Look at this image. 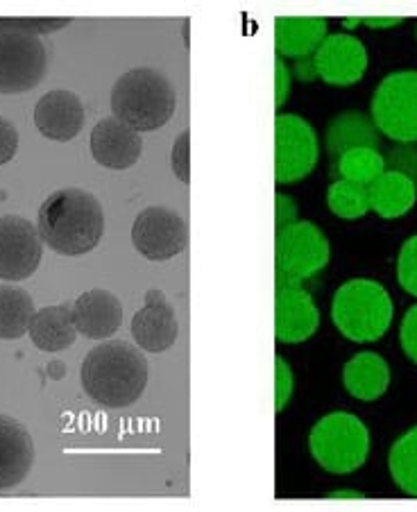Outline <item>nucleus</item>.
<instances>
[{
    "mask_svg": "<svg viewBox=\"0 0 417 512\" xmlns=\"http://www.w3.org/2000/svg\"><path fill=\"white\" fill-rule=\"evenodd\" d=\"M397 279L406 293L417 297V236L408 238L397 259Z\"/></svg>",
    "mask_w": 417,
    "mask_h": 512,
    "instance_id": "nucleus-29",
    "label": "nucleus"
},
{
    "mask_svg": "<svg viewBox=\"0 0 417 512\" xmlns=\"http://www.w3.org/2000/svg\"><path fill=\"white\" fill-rule=\"evenodd\" d=\"M293 395V372L282 356L275 358V411L282 413Z\"/></svg>",
    "mask_w": 417,
    "mask_h": 512,
    "instance_id": "nucleus-31",
    "label": "nucleus"
},
{
    "mask_svg": "<svg viewBox=\"0 0 417 512\" xmlns=\"http://www.w3.org/2000/svg\"><path fill=\"white\" fill-rule=\"evenodd\" d=\"M71 19H0V96H21L46 78L48 50L39 37Z\"/></svg>",
    "mask_w": 417,
    "mask_h": 512,
    "instance_id": "nucleus-3",
    "label": "nucleus"
},
{
    "mask_svg": "<svg viewBox=\"0 0 417 512\" xmlns=\"http://www.w3.org/2000/svg\"><path fill=\"white\" fill-rule=\"evenodd\" d=\"M293 73L295 78L300 82H313L318 80V66H316V59L311 57H300L295 59V66H293Z\"/></svg>",
    "mask_w": 417,
    "mask_h": 512,
    "instance_id": "nucleus-36",
    "label": "nucleus"
},
{
    "mask_svg": "<svg viewBox=\"0 0 417 512\" xmlns=\"http://www.w3.org/2000/svg\"><path fill=\"white\" fill-rule=\"evenodd\" d=\"M327 39V19L322 16H279L275 21L277 57H311Z\"/></svg>",
    "mask_w": 417,
    "mask_h": 512,
    "instance_id": "nucleus-19",
    "label": "nucleus"
},
{
    "mask_svg": "<svg viewBox=\"0 0 417 512\" xmlns=\"http://www.w3.org/2000/svg\"><path fill=\"white\" fill-rule=\"evenodd\" d=\"M34 125L50 141H71L82 132L84 105L71 91H50L34 107Z\"/></svg>",
    "mask_w": 417,
    "mask_h": 512,
    "instance_id": "nucleus-16",
    "label": "nucleus"
},
{
    "mask_svg": "<svg viewBox=\"0 0 417 512\" xmlns=\"http://www.w3.org/2000/svg\"><path fill=\"white\" fill-rule=\"evenodd\" d=\"M16 150H19V130L10 118L0 116V166L12 161Z\"/></svg>",
    "mask_w": 417,
    "mask_h": 512,
    "instance_id": "nucleus-33",
    "label": "nucleus"
},
{
    "mask_svg": "<svg viewBox=\"0 0 417 512\" xmlns=\"http://www.w3.org/2000/svg\"><path fill=\"white\" fill-rule=\"evenodd\" d=\"M386 170L406 175L417 189V143H397L386 150Z\"/></svg>",
    "mask_w": 417,
    "mask_h": 512,
    "instance_id": "nucleus-28",
    "label": "nucleus"
},
{
    "mask_svg": "<svg viewBox=\"0 0 417 512\" xmlns=\"http://www.w3.org/2000/svg\"><path fill=\"white\" fill-rule=\"evenodd\" d=\"M73 318L78 334L91 340L114 336L123 324V304L109 290H89L73 302Z\"/></svg>",
    "mask_w": 417,
    "mask_h": 512,
    "instance_id": "nucleus-18",
    "label": "nucleus"
},
{
    "mask_svg": "<svg viewBox=\"0 0 417 512\" xmlns=\"http://www.w3.org/2000/svg\"><path fill=\"white\" fill-rule=\"evenodd\" d=\"M132 336L136 345L152 354H161L175 345L180 336V324H177L173 304L161 290L146 293V304L132 318Z\"/></svg>",
    "mask_w": 417,
    "mask_h": 512,
    "instance_id": "nucleus-14",
    "label": "nucleus"
},
{
    "mask_svg": "<svg viewBox=\"0 0 417 512\" xmlns=\"http://www.w3.org/2000/svg\"><path fill=\"white\" fill-rule=\"evenodd\" d=\"M48 374H50V377H53V379H62V377H66V368H64V363H59V361L50 363Z\"/></svg>",
    "mask_w": 417,
    "mask_h": 512,
    "instance_id": "nucleus-38",
    "label": "nucleus"
},
{
    "mask_svg": "<svg viewBox=\"0 0 417 512\" xmlns=\"http://www.w3.org/2000/svg\"><path fill=\"white\" fill-rule=\"evenodd\" d=\"M318 78L334 87H350L356 84L368 68V50L350 34H331L316 50Z\"/></svg>",
    "mask_w": 417,
    "mask_h": 512,
    "instance_id": "nucleus-13",
    "label": "nucleus"
},
{
    "mask_svg": "<svg viewBox=\"0 0 417 512\" xmlns=\"http://www.w3.org/2000/svg\"><path fill=\"white\" fill-rule=\"evenodd\" d=\"M275 202H277V234H279L288 225L297 223V216H300V213H297V204L293 202L291 195L277 193Z\"/></svg>",
    "mask_w": 417,
    "mask_h": 512,
    "instance_id": "nucleus-35",
    "label": "nucleus"
},
{
    "mask_svg": "<svg viewBox=\"0 0 417 512\" xmlns=\"http://www.w3.org/2000/svg\"><path fill=\"white\" fill-rule=\"evenodd\" d=\"M372 123L397 143H417V71H397L372 98Z\"/></svg>",
    "mask_w": 417,
    "mask_h": 512,
    "instance_id": "nucleus-7",
    "label": "nucleus"
},
{
    "mask_svg": "<svg viewBox=\"0 0 417 512\" xmlns=\"http://www.w3.org/2000/svg\"><path fill=\"white\" fill-rule=\"evenodd\" d=\"M320 311L313 297L297 284H277L275 336L279 343L295 345L318 331Z\"/></svg>",
    "mask_w": 417,
    "mask_h": 512,
    "instance_id": "nucleus-12",
    "label": "nucleus"
},
{
    "mask_svg": "<svg viewBox=\"0 0 417 512\" xmlns=\"http://www.w3.org/2000/svg\"><path fill=\"white\" fill-rule=\"evenodd\" d=\"M343 383L354 399L377 401L390 386V368L379 354L361 352L347 361Z\"/></svg>",
    "mask_w": 417,
    "mask_h": 512,
    "instance_id": "nucleus-22",
    "label": "nucleus"
},
{
    "mask_svg": "<svg viewBox=\"0 0 417 512\" xmlns=\"http://www.w3.org/2000/svg\"><path fill=\"white\" fill-rule=\"evenodd\" d=\"M309 449L329 474H352L370 454V431L352 413H331L313 426Z\"/></svg>",
    "mask_w": 417,
    "mask_h": 512,
    "instance_id": "nucleus-6",
    "label": "nucleus"
},
{
    "mask_svg": "<svg viewBox=\"0 0 417 512\" xmlns=\"http://www.w3.org/2000/svg\"><path fill=\"white\" fill-rule=\"evenodd\" d=\"M80 381L87 395L105 408H127L148 386V361L139 347L109 340L93 347L82 361Z\"/></svg>",
    "mask_w": 417,
    "mask_h": 512,
    "instance_id": "nucleus-2",
    "label": "nucleus"
},
{
    "mask_svg": "<svg viewBox=\"0 0 417 512\" xmlns=\"http://www.w3.org/2000/svg\"><path fill=\"white\" fill-rule=\"evenodd\" d=\"M132 245L148 261H170L189 245V227L173 209L148 207L134 220Z\"/></svg>",
    "mask_w": 417,
    "mask_h": 512,
    "instance_id": "nucleus-10",
    "label": "nucleus"
},
{
    "mask_svg": "<svg viewBox=\"0 0 417 512\" xmlns=\"http://www.w3.org/2000/svg\"><path fill=\"white\" fill-rule=\"evenodd\" d=\"M336 168L345 182L370 186L374 179L386 170V161L379 150L359 148L345 152V155L336 161Z\"/></svg>",
    "mask_w": 417,
    "mask_h": 512,
    "instance_id": "nucleus-26",
    "label": "nucleus"
},
{
    "mask_svg": "<svg viewBox=\"0 0 417 512\" xmlns=\"http://www.w3.org/2000/svg\"><path fill=\"white\" fill-rule=\"evenodd\" d=\"M44 241L30 220L23 216H0V279L23 281L37 272Z\"/></svg>",
    "mask_w": 417,
    "mask_h": 512,
    "instance_id": "nucleus-11",
    "label": "nucleus"
},
{
    "mask_svg": "<svg viewBox=\"0 0 417 512\" xmlns=\"http://www.w3.org/2000/svg\"><path fill=\"white\" fill-rule=\"evenodd\" d=\"M37 232L53 252L82 256L96 250L105 236V211L89 191L59 189L41 204Z\"/></svg>",
    "mask_w": 417,
    "mask_h": 512,
    "instance_id": "nucleus-1",
    "label": "nucleus"
},
{
    "mask_svg": "<svg viewBox=\"0 0 417 512\" xmlns=\"http://www.w3.org/2000/svg\"><path fill=\"white\" fill-rule=\"evenodd\" d=\"M320 145L316 130L295 114H279L275 121V179L295 184L318 166Z\"/></svg>",
    "mask_w": 417,
    "mask_h": 512,
    "instance_id": "nucleus-9",
    "label": "nucleus"
},
{
    "mask_svg": "<svg viewBox=\"0 0 417 512\" xmlns=\"http://www.w3.org/2000/svg\"><path fill=\"white\" fill-rule=\"evenodd\" d=\"M34 300L28 290L0 286V340L23 338L34 318Z\"/></svg>",
    "mask_w": 417,
    "mask_h": 512,
    "instance_id": "nucleus-24",
    "label": "nucleus"
},
{
    "mask_svg": "<svg viewBox=\"0 0 417 512\" xmlns=\"http://www.w3.org/2000/svg\"><path fill=\"white\" fill-rule=\"evenodd\" d=\"M189 148H191V134L182 132L177 136L170 152V166H173V175L180 179L182 184L191 182V161H189Z\"/></svg>",
    "mask_w": 417,
    "mask_h": 512,
    "instance_id": "nucleus-30",
    "label": "nucleus"
},
{
    "mask_svg": "<svg viewBox=\"0 0 417 512\" xmlns=\"http://www.w3.org/2000/svg\"><path fill=\"white\" fill-rule=\"evenodd\" d=\"M291 93V71L282 57L275 59V107L282 109Z\"/></svg>",
    "mask_w": 417,
    "mask_h": 512,
    "instance_id": "nucleus-34",
    "label": "nucleus"
},
{
    "mask_svg": "<svg viewBox=\"0 0 417 512\" xmlns=\"http://www.w3.org/2000/svg\"><path fill=\"white\" fill-rule=\"evenodd\" d=\"M399 340H402L404 354L417 365V304L404 315L402 329H399Z\"/></svg>",
    "mask_w": 417,
    "mask_h": 512,
    "instance_id": "nucleus-32",
    "label": "nucleus"
},
{
    "mask_svg": "<svg viewBox=\"0 0 417 512\" xmlns=\"http://www.w3.org/2000/svg\"><path fill=\"white\" fill-rule=\"evenodd\" d=\"M327 204H329L331 213H336L338 218L359 220L370 211L368 186L352 184V182H345V179H338V182L329 186Z\"/></svg>",
    "mask_w": 417,
    "mask_h": 512,
    "instance_id": "nucleus-27",
    "label": "nucleus"
},
{
    "mask_svg": "<svg viewBox=\"0 0 417 512\" xmlns=\"http://www.w3.org/2000/svg\"><path fill=\"white\" fill-rule=\"evenodd\" d=\"M277 284H300L329 263V243L313 223L297 220L277 234Z\"/></svg>",
    "mask_w": 417,
    "mask_h": 512,
    "instance_id": "nucleus-8",
    "label": "nucleus"
},
{
    "mask_svg": "<svg viewBox=\"0 0 417 512\" xmlns=\"http://www.w3.org/2000/svg\"><path fill=\"white\" fill-rule=\"evenodd\" d=\"M404 19L402 16H368V19H361L363 25H368V28H395V25L402 23Z\"/></svg>",
    "mask_w": 417,
    "mask_h": 512,
    "instance_id": "nucleus-37",
    "label": "nucleus"
},
{
    "mask_svg": "<svg viewBox=\"0 0 417 512\" xmlns=\"http://www.w3.org/2000/svg\"><path fill=\"white\" fill-rule=\"evenodd\" d=\"M143 139L118 118L109 116L93 127L91 132V155L96 164L109 170H127L141 159Z\"/></svg>",
    "mask_w": 417,
    "mask_h": 512,
    "instance_id": "nucleus-15",
    "label": "nucleus"
},
{
    "mask_svg": "<svg viewBox=\"0 0 417 512\" xmlns=\"http://www.w3.org/2000/svg\"><path fill=\"white\" fill-rule=\"evenodd\" d=\"M331 499H340V497H345V499H363L359 492H352V490H343V492H334V494H329Z\"/></svg>",
    "mask_w": 417,
    "mask_h": 512,
    "instance_id": "nucleus-39",
    "label": "nucleus"
},
{
    "mask_svg": "<svg viewBox=\"0 0 417 512\" xmlns=\"http://www.w3.org/2000/svg\"><path fill=\"white\" fill-rule=\"evenodd\" d=\"M177 93L164 73L139 66L116 80L112 89L114 118L136 132H155L175 114Z\"/></svg>",
    "mask_w": 417,
    "mask_h": 512,
    "instance_id": "nucleus-4",
    "label": "nucleus"
},
{
    "mask_svg": "<svg viewBox=\"0 0 417 512\" xmlns=\"http://www.w3.org/2000/svg\"><path fill=\"white\" fill-rule=\"evenodd\" d=\"M368 195L370 209L377 211L386 220L402 218L417 202L415 184L406 175L395 173V170H384V173L374 179L368 186Z\"/></svg>",
    "mask_w": 417,
    "mask_h": 512,
    "instance_id": "nucleus-23",
    "label": "nucleus"
},
{
    "mask_svg": "<svg viewBox=\"0 0 417 512\" xmlns=\"http://www.w3.org/2000/svg\"><path fill=\"white\" fill-rule=\"evenodd\" d=\"M343 25H345V28H356V25H361V19H359V16H356V19H352V16H350V19H343Z\"/></svg>",
    "mask_w": 417,
    "mask_h": 512,
    "instance_id": "nucleus-40",
    "label": "nucleus"
},
{
    "mask_svg": "<svg viewBox=\"0 0 417 512\" xmlns=\"http://www.w3.org/2000/svg\"><path fill=\"white\" fill-rule=\"evenodd\" d=\"M415 37H417V28H415Z\"/></svg>",
    "mask_w": 417,
    "mask_h": 512,
    "instance_id": "nucleus-41",
    "label": "nucleus"
},
{
    "mask_svg": "<svg viewBox=\"0 0 417 512\" xmlns=\"http://www.w3.org/2000/svg\"><path fill=\"white\" fill-rule=\"evenodd\" d=\"M325 145L329 157L338 161L345 152L359 150V148H370L379 150L381 148V134L377 125L372 123L370 116L361 112H343L336 118H331L327 127Z\"/></svg>",
    "mask_w": 417,
    "mask_h": 512,
    "instance_id": "nucleus-20",
    "label": "nucleus"
},
{
    "mask_svg": "<svg viewBox=\"0 0 417 512\" xmlns=\"http://www.w3.org/2000/svg\"><path fill=\"white\" fill-rule=\"evenodd\" d=\"M393 300L388 290L372 279H352L340 286L331 302V320L354 343H374L393 322Z\"/></svg>",
    "mask_w": 417,
    "mask_h": 512,
    "instance_id": "nucleus-5",
    "label": "nucleus"
},
{
    "mask_svg": "<svg viewBox=\"0 0 417 512\" xmlns=\"http://www.w3.org/2000/svg\"><path fill=\"white\" fill-rule=\"evenodd\" d=\"M388 467L397 488L417 499V426L397 438L388 454Z\"/></svg>",
    "mask_w": 417,
    "mask_h": 512,
    "instance_id": "nucleus-25",
    "label": "nucleus"
},
{
    "mask_svg": "<svg viewBox=\"0 0 417 512\" xmlns=\"http://www.w3.org/2000/svg\"><path fill=\"white\" fill-rule=\"evenodd\" d=\"M34 465V440L25 426L0 413V490L16 488Z\"/></svg>",
    "mask_w": 417,
    "mask_h": 512,
    "instance_id": "nucleus-17",
    "label": "nucleus"
},
{
    "mask_svg": "<svg viewBox=\"0 0 417 512\" xmlns=\"http://www.w3.org/2000/svg\"><path fill=\"white\" fill-rule=\"evenodd\" d=\"M28 334L34 347H39L41 352H62V349H68L78 338L73 304L64 302L37 311L30 322Z\"/></svg>",
    "mask_w": 417,
    "mask_h": 512,
    "instance_id": "nucleus-21",
    "label": "nucleus"
}]
</instances>
